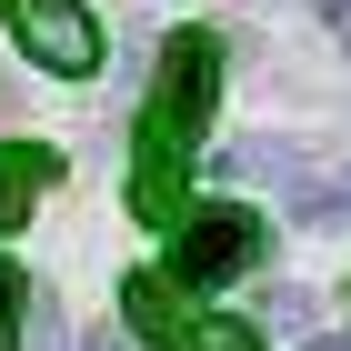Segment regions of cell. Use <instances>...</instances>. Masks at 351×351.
I'll use <instances>...</instances> for the list:
<instances>
[{"mask_svg":"<svg viewBox=\"0 0 351 351\" xmlns=\"http://www.w3.org/2000/svg\"><path fill=\"white\" fill-rule=\"evenodd\" d=\"M211 101H221V40L211 30H171L151 110H141V151H171V161H181L191 141H201V121H211Z\"/></svg>","mask_w":351,"mask_h":351,"instance_id":"6da1fadb","label":"cell"},{"mask_svg":"<svg viewBox=\"0 0 351 351\" xmlns=\"http://www.w3.org/2000/svg\"><path fill=\"white\" fill-rule=\"evenodd\" d=\"M251 261H261V221L231 211V201H211V211H181V221H171V281H191V291L241 281Z\"/></svg>","mask_w":351,"mask_h":351,"instance_id":"7a4b0ae2","label":"cell"},{"mask_svg":"<svg viewBox=\"0 0 351 351\" xmlns=\"http://www.w3.org/2000/svg\"><path fill=\"white\" fill-rule=\"evenodd\" d=\"M10 30H21V51L40 60V71H60V81L101 71V30H90L81 0H10Z\"/></svg>","mask_w":351,"mask_h":351,"instance_id":"3957f363","label":"cell"},{"mask_svg":"<svg viewBox=\"0 0 351 351\" xmlns=\"http://www.w3.org/2000/svg\"><path fill=\"white\" fill-rule=\"evenodd\" d=\"M121 311H131L141 341H181L191 351V311H181V291H171L161 271H131V281H121Z\"/></svg>","mask_w":351,"mask_h":351,"instance_id":"277c9868","label":"cell"},{"mask_svg":"<svg viewBox=\"0 0 351 351\" xmlns=\"http://www.w3.org/2000/svg\"><path fill=\"white\" fill-rule=\"evenodd\" d=\"M51 151H30V141H0V231H10V221H30V201H40V191H51Z\"/></svg>","mask_w":351,"mask_h":351,"instance_id":"5b68a950","label":"cell"},{"mask_svg":"<svg viewBox=\"0 0 351 351\" xmlns=\"http://www.w3.org/2000/svg\"><path fill=\"white\" fill-rule=\"evenodd\" d=\"M191 351H261V322H191Z\"/></svg>","mask_w":351,"mask_h":351,"instance_id":"8992f818","label":"cell"},{"mask_svg":"<svg viewBox=\"0 0 351 351\" xmlns=\"http://www.w3.org/2000/svg\"><path fill=\"white\" fill-rule=\"evenodd\" d=\"M21 341V271H0V351Z\"/></svg>","mask_w":351,"mask_h":351,"instance_id":"52a82bcc","label":"cell"},{"mask_svg":"<svg viewBox=\"0 0 351 351\" xmlns=\"http://www.w3.org/2000/svg\"><path fill=\"white\" fill-rule=\"evenodd\" d=\"M322 10H331V30H341V40H351V0H322Z\"/></svg>","mask_w":351,"mask_h":351,"instance_id":"ba28073f","label":"cell"},{"mask_svg":"<svg viewBox=\"0 0 351 351\" xmlns=\"http://www.w3.org/2000/svg\"><path fill=\"white\" fill-rule=\"evenodd\" d=\"M90 351H121V341H110V331H101V341H90Z\"/></svg>","mask_w":351,"mask_h":351,"instance_id":"9c48e42d","label":"cell"},{"mask_svg":"<svg viewBox=\"0 0 351 351\" xmlns=\"http://www.w3.org/2000/svg\"><path fill=\"white\" fill-rule=\"evenodd\" d=\"M311 351H351V341H311Z\"/></svg>","mask_w":351,"mask_h":351,"instance_id":"30bf717a","label":"cell"},{"mask_svg":"<svg viewBox=\"0 0 351 351\" xmlns=\"http://www.w3.org/2000/svg\"><path fill=\"white\" fill-rule=\"evenodd\" d=\"M0 10H10V0H0Z\"/></svg>","mask_w":351,"mask_h":351,"instance_id":"8fae6325","label":"cell"}]
</instances>
